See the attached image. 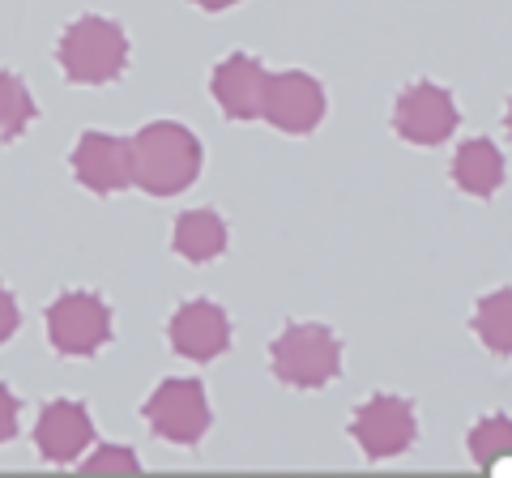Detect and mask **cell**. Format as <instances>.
Masks as SVG:
<instances>
[{"label":"cell","instance_id":"6da1fadb","mask_svg":"<svg viewBox=\"0 0 512 478\" xmlns=\"http://www.w3.org/2000/svg\"><path fill=\"white\" fill-rule=\"evenodd\" d=\"M128 154H133V184H141L154 197L184 193L201 171L197 137L171 120L146 124L137 137H128Z\"/></svg>","mask_w":512,"mask_h":478},{"label":"cell","instance_id":"7a4b0ae2","mask_svg":"<svg viewBox=\"0 0 512 478\" xmlns=\"http://www.w3.org/2000/svg\"><path fill=\"white\" fill-rule=\"evenodd\" d=\"M124 60H128L124 30L111 18H99V13L77 18L60 39V69L77 86L116 82V77L124 73Z\"/></svg>","mask_w":512,"mask_h":478},{"label":"cell","instance_id":"3957f363","mask_svg":"<svg viewBox=\"0 0 512 478\" xmlns=\"http://www.w3.org/2000/svg\"><path fill=\"white\" fill-rule=\"evenodd\" d=\"M342 368V346L325 325H286L274 342V372L295 389L329 385Z\"/></svg>","mask_w":512,"mask_h":478},{"label":"cell","instance_id":"277c9868","mask_svg":"<svg viewBox=\"0 0 512 478\" xmlns=\"http://www.w3.org/2000/svg\"><path fill=\"white\" fill-rule=\"evenodd\" d=\"M47 329H52V346L60 355L86 359L111 338V312L99 295L73 291V295H60L47 308Z\"/></svg>","mask_w":512,"mask_h":478},{"label":"cell","instance_id":"5b68a950","mask_svg":"<svg viewBox=\"0 0 512 478\" xmlns=\"http://www.w3.org/2000/svg\"><path fill=\"white\" fill-rule=\"evenodd\" d=\"M146 419L171 444H197L210 427V402L197 380H167L146 402Z\"/></svg>","mask_w":512,"mask_h":478},{"label":"cell","instance_id":"8992f818","mask_svg":"<svg viewBox=\"0 0 512 478\" xmlns=\"http://www.w3.org/2000/svg\"><path fill=\"white\" fill-rule=\"evenodd\" d=\"M261 116L282 133H312L325 116V90L308 73H278L265 86Z\"/></svg>","mask_w":512,"mask_h":478},{"label":"cell","instance_id":"52a82bcc","mask_svg":"<svg viewBox=\"0 0 512 478\" xmlns=\"http://www.w3.org/2000/svg\"><path fill=\"white\" fill-rule=\"evenodd\" d=\"M397 133L414 146H440V141L457 129V107H453V94L419 82L410 86L402 99H397Z\"/></svg>","mask_w":512,"mask_h":478},{"label":"cell","instance_id":"ba28073f","mask_svg":"<svg viewBox=\"0 0 512 478\" xmlns=\"http://www.w3.org/2000/svg\"><path fill=\"white\" fill-rule=\"evenodd\" d=\"M367 457H393L414 440V410L402 397H372L350 423Z\"/></svg>","mask_w":512,"mask_h":478},{"label":"cell","instance_id":"9c48e42d","mask_svg":"<svg viewBox=\"0 0 512 478\" xmlns=\"http://www.w3.org/2000/svg\"><path fill=\"white\" fill-rule=\"evenodd\" d=\"M73 175L90 193H120L133 184V154H128L124 137L86 133L73 150Z\"/></svg>","mask_w":512,"mask_h":478},{"label":"cell","instance_id":"30bf717a","mask_svg":"<svg viewBox=\"0 0 512 478\" xmlns=\"http://www.w3.org/2000/svg\"><path fill=\"white\" fill-rule=\"evenodd\" d=\"M171 346L192 363H210L231 346V321L227 312L210 299H192L175 312L171 321Z\"/></svg>","mask_w":512,"mask_h":478},{"label":"cell","instance_id":"8fae6325","mask_svg":"<svg viewBox=\"0 0 512 478\" xmlns=\"http://www.w3.org/2000/svg\"><path fill=\"white\" fill-rule=\"evenodd\" d=\"M90 440H94V427H90V414L82 402H64V397L60 402H47V410L39 414V427H35V444L52 466L77 461Z\"/></svg>","mask_w":512,"mask_h":478},{"label":"cell","instance_id":"7c38bea8","mask_svg":"<svg viewBox=\"0 0 512 478\" xmlns=\"http://www.w3.org/2000/svg\"><path fill=\"white\" fill-rule=\"evenodd\" d=\"M269 73L252 56H227L214 73V99L231 120H256L265 111Z\"/></svg>","mask_w":512,"mask_h":478},{"label":"cell","instance_id":"4fadbf2b","mask_svg":"<svg viewBox=\"0 0 512 478\" xmlns=\"http://www.w3.org/2000/svg\"><path fill=\"white\" fill-rule=\"evenodd\" d=\"M175 252L192 265L218 261L222 252H227V222L214 210H188L175 222Z\"/></svg>","mask_w":512,"mask_h":478},{"label":"cell","instance_id":"5bb4252c","mask_svg":"<svg viewBox=\"0 0 512 478\" xmlns=\"http://www.w3.org/2000/svg\"><path fill=\"white\" fill-rule=\"evenodd\" d=\"M453 180L466 188L470 197H491L504 184V158L491 141H466L453 158Z\"/></svg>","mask_w":512,"mask_h":478},{"label":"cell","instance_id":"9a60e30c","mask_svg":"<svg viewBox=\"0 0 512 478\" xmlns=\"http://www.w3.org/2000/svg\"><path fill=\"white\" fill-rule=\"evenodd\" d=\"M474 329L495 355H512V291H495L478 304Z\"/></svg>","mask_w":512,"mask_h":478},{"label":"cell","instance_id":"2e32d148","mask_svg":"<svg viewBox=\"0 0 512 478\" xmlns=\"http://www.w3.org/2000/svg\"><path fill=\"white\" fill-rule=\"evenodd\" d=\"M30 120H35V99L26 94L22 77L0 73V146L18 137Z\"/></svg>","mask_w":512,"mask_h":478},{"label":"cell","instance_id":"e0dca14e","mask_svg":"<svg viewBox=\"0 0 512 478\" xmlns=\"http://www.w3.org/2000/svg\"><path fill=\"white\" fill-rule=\"evenodd\" d=\"M470 449H474V461H483L487 470H504V461H512V423L487 419L483 427H474Z\"/></svg>","mask_w":512,"mask_h":478},{"label":"cell","instance_id":"ac0fdd59","mask_svg":"<svg viewBox=\"0 0 512 478\" xmlns=\"http://www.w3.org/2000/svg\"><path fill=\"white\" fill-rule=\"evenodd\" d=\"M86 474H111V470H120V474H137L141 470V461L137 453H128V449H111V444H103L94 457H86Z\"/></svg>","mask_w":512,"mask_h":478},{"label":"cell","instance_id":"d6986e66","mask_svg":"<svg viewBox=\"0 0 512 478\" xmlns=\"http://www.w3.org/2000/svg\"><path fill=\"white\" fill-rule=\"evenodd\" d=\"M18 321H22V312H18V299H13L5 286H0V346H5L13 333H18Z\"/></svg>","mask_w":512,"mask_h":478},{"label":"cell","instance_id":"ffe728a7","mask_svg":"<svg viewBox=\"0 0 512 478\" xmlns=\"http://www.w3.org/2000/svg\"><path fill=\"white\" fill-rule=\"evenodd\" d=\"M13 432H18V397L0 385V444L13 440Z\"/></svg>","mask_w":512,"mask_h":478},{"label":"cell","instance_id":"44dd1931","mask_svg":"<svg viewBox=\"0 0 512 478\" xmlns=\"http://www.w3.org/2000/svg\"><path fill=\"white\" fill-rule=\"evenodd\" d=\"M192 5H201V9L218 13V9H231V5H239V0H192Z\"/></svg>","mask_w":512,"mask_h":478},{"label":"cell","instance_id":"7402d4cb","mask_svg":"<svg viewBox=\"0 0 512 478\" xmlns=\"http://www.w3.org/2000/svg\"><path fill=\"white\" fill-rule=\"evenodd\" d=\"M508 129H512V107H508Z\"/></svg>","mask_w":512,"mask_h":478}]
</instances>
